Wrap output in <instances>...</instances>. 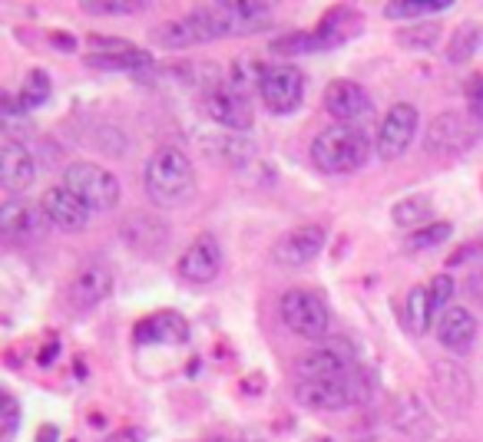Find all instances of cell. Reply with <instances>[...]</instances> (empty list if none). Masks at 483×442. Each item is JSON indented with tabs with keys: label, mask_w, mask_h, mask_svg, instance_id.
Returning <instances> with one entry per match:
<instances>
[{
	"label": "cell",
	"mask_w": 483,
	"mask_h": 442,
	"mask_svg": "<svg viewBox=\"0 0 483 442\" xmlns=\"http://www.w3.org/2000/svg\"><path fill=\"white\" fill-rule=\"evenodd\" d=\"M268 17H272V7L262 0H219V4H206L182 13L176 21L159 23L149 37L163 50H189V46L212 44L235 33H255L268 23Z\"/></svg>",
	"instance_id": "6da1fadb"
},
{
	"label": "cell",
	"mask_w": 483,
	"mask_h": 442,
	"mask_svg": "<svg viewBox=\"0 0 483 442\" xmlns=\"http://www.w3.org/2000/svg\"><path fill=\"white\" fill-rule=\"evenodd\" d=\"M196 165L176 146H163L149 155L143 165V188L146 198L156 208H182L196 198Z\"/></svg>",
	"instance_id": "7a4b0ae2"
},
{
	"label": "cell",
	"mask_w": 483,
	"mask_h": 442,
	"mask_svg": "<svg viewBox=\"0 0 483 442\" xmlns=\"http://www.w3.org/2000/svg\"><path fill=\"white\" fill-rule=\"evenodd\" d=\"M377 389V377L374 370H352L348 377L335 379H298L295 383V399L305 410H321V413H341L348 406L368 403L371 393Z\"/></svg>",
	"instance_id": "3957f363"
},
{
	"label": "cell",
	"mask_w": 483,
	"mask_h": 442,
	"mask_svg": "<svg viewBox=\"0 0 483 442\" xmlns=\"http://www.w3.org/2000/svg\"><path fill=\"white\" fill-rule=\"evenodd\" d=\"M368 159H371V136L361 126L335 122L311 139V163L328 175L358 172Z\"/></svg>",
	"instance_id": "277c9868"
},
{
	"label": "cell",
	"mask_w": 483,
	"mask_h": 442,
	"mask_svg": "<svg viewBox=\"0 0 483 442\" xmlns=\"http://www.w3.org/2000/svg\"><path fill=\"white\" fill-rule=\"evenodd\" d=\"M483 139V113L473 109H447L428 122L424 152L428 155H463Z\"/></svg>",
	"instance_id": "5b68a950"
},
{
	"label": "cell",
	"mask_w": 483,
	"mask_h": 442,
	"mask_svg": "<svg viewBox=\"0 0 483 442\" xmlns=\"http://www.w3.org/2000/svg\"><path fill=\"white\" fill-rule=\"evenodd\" d=\"M278 313H282V321H285L288 330L298 337H305V340H321L331 327L328 301L315 291H305V288H295V291L282 294Z\"/></svg>",
	"instance_id": "8992f818"
},
{
	"label": "cell",
	"mask_w": 483,
	"mask_h": 442,
	"mask_svg": "<svg viewBox=\"0 0 483 442\" xmlns=\"http://www.w3.org/2000/svg\"><path fill=\"white\" fill-rule=\"evenodd\" d=\"M64 185L77 192L93 212H113L120 205V179L97 163H70L64 172Z\"/></svg>",
	"instance_id": "52a82bcc"
},
{
	"label": "cell",
	"mask_w": 483,
	"mask_h": 442,
	"mask_svg": "<svg viewBox=\"0 0 483 442\" xmlns=\"http://www.w3.org/2000/svg\"><path fill=\"white\" fill-rule=\"evenodd\" d=\"M298 379H335L358 370V350L344 337H331L298 356Z\"/></svg>",
	"instance_id": "ba28073f"
},
{
	"label": "cell",
	"mask_w": 483,
	"mask_h": 442,
	"mask_svg": "<svg viewBox=\"0 0 483 442\" xmlns=\"http://www.w3.org/2000/svg\"><path fill=\"white\" fill-rule=\"evenodd\" d=\"M430 396L447 416H467L473 403V379L470 373L453 360H434L430 363Z\"/></svg>",
	"instance_id": "9c48e42d"
},
{
	"label": "cell",
	"mask_w": 483,
	"mask_h": 442,
	"mask_svg": "<svg viewBox=\"0 0 483 442\" xmlns=\"http://www.w3.org/2000/svg\"><path fill=\"white\" fill-rule=\"evenodd\" d=\"M265 109H272L275 116L298 113L305 103V73L295 63H272L265 66L262 87H258Z\"/></svg>",
	"instance_id": "30bf717a"
},
{
	"label": "cell",
	"mask_w": 483,
	"mask_h": 442,
	"mask_svg": "<svg viewBox=\"0 0 483 442\" xmlns=\"http://www.w3.org/2000/svg\"><path fill=\"white\" fill-rule=\"evenodd\" d=\"M50 231V218H47L40 202L30 198H7L0 205V235L11 245H30Z\"/></svg>",
	"instance_id": "8fae6325"
},
{
	"label": "cell",
	"mask_w": 483,
	"mask_h": 442,
	"mask_svg": "<svg viewBox=\"0 0 483 442\" xmlns=\"http://www.w3.org/2000/svg\"><path fill=\"white\" fill-rule=\"evenodd\" d=\"M113 294V264L106 258L83 261L66 288V301L73 311H93Z\"/></svg>",
	"instance_id": "7c38bea8"
},
{
	"label": "cell",
	"mask_w": 483,
	"mask_h": 442,
	"mask_svg": "<svg viewBox=\"0 0 483 442\" xmlns=\"http://www.w3.org/2000/svg\"><path fill=\"white\" fill-rule=\"evenodd\" d=\"M418 106L414 103H394L387 109V116L381 119V129H377V155L385 163H394L397 155H404L407 146L418 136Z\"/></svg>",
	"instance_id": "4fadbf2b"
},
{
	"label": "cell",
	"mask_w": 483,
	"mask_h": 442,
	"mask_svg": "<svg viewBox=\"0 0 483 442\" xmlns=\"http://www.w3.org/2000/svg\"><path fill=\"white\" fill-rule=\"evenodd\" d=\"M325 241H328L325 225H301L295 231H288L282 241H275L272 261L278 268H301L325 251Z\"/></svg>",
	"instance_id": "5bb4252c"
},
{
	"label": "cell",
	"mask_w": 483,
	"mask_h": 442,
	"mask_svg": "<svg viewBox=\"0 0 483 442\" xmlns=\"http://www.w3.org/2000/svg\"><path fill=\"white\" fill-rule=\"evenodd\" d=\"M222 245L216 235H199L186 251H182V258H179V274L189 280V284H212V280L219 278L222 271Z\"/></svg>",
	"instance_id": "9a60e30c"
},
{
	"label": "cell",
	"mask_w": 483,
	"mask_h": 442,
	"mask_svg": "<svg viewBox=\"0 0 483 442\" xmlns=\"http://www.w3.org/2000/svg\"><path fill=\"white\" fill-rule=\"evenodd\" d=\"M325 109H328L335 122H344V126H354L358 119H364L374 109L371 93L354 83V79H331L325 87Z\"/></svg>",
	"instance_id": "2e32d148"
},
{
	"label": "cell",
	"mask_w": 483,
	"mask_h": 442,
	"mask_svg": "<svg viewBox=\"0 0 483 442\" xmlns=\"http://www.w3.org/2000/svg\"><path fill=\"white\" fill-rule=\"evenodd\" d=\"M206 113H209L219 126H225V129H235V132L252 129V106H249V96L239 93L235 87H229V83H219V87H212L209 93H206Z\"/></svg>",
	"instance_id": "e0dca14e"
},
{
	"label": "cell",
	"mask_w": 483,
	"mask_h": 442,
	"mask_svg": "<svg viewBox=\"0 0 483 442\" xmlns=\"http://www.w3.org/2000/svg\"><path fill=\"white\" fill-rule=\"evenodd\" d=\"M50 225L64 228V231H83L93 218V208L80 198L77 192H70L66 185H56V188H47L44 198H40Z\"/></svg>",
	"instance_id": "ac0fdd59"
},
{
	"label": "cell",
	"mask_w": 483,
	"mask_h": 442,
	"mask_svg": "<svg viewBox=\"0 0 483 442\" xmlns=\"http://www.w3.org/2000/svg\"><path fill=\"white\" fill-rule=\"evenodd\" d=\"M37 182V159L23 142H7L0 146V185L21 198V192H27Z\"/></svg>",
	"instance_id": "d6986e66"
},
{
	"label": "cell",
	"mask_w": 483,
	"mask_h": 442,
	"mask_svg": "<svg viewBox=\"0 0 483 442\" xmlns=\"http://www.w3.org/2000/svg\"><path fill=\"white\" fill-rule=\"evenodd\" d=\"M120 235L132 251H140L146 258H156V254H163V251L169 248V225H165L163 218L143 215V212L126 218Z\"/></svg>",
	"instance_id": "ffe728a7"
},
{
	"label": "cell",
	"mask_w": 483,
	"mask_h": 442,
	"mask_svg": "<svg viewBox=\"0 0 483 442\" xmlns=\"http://www.w3.org/2000/svg\"><path fill=\"white\" fill-rule=\"evenodd\" d=\"M434 334H437L440 346L444 350H451V354H467L477 340V317H473L467 307L461 304H453L447 311L437 317V324H434Z\"/></svg>",
	"instance_id": "44dd1931"
},
{
	"label": "cell",
	"mask_w": 483,
	"mask_h": 442,
	"mask_svg": "<svg viewBox=\"0 0 483 442\" xmlns=\"http://www.w3.org/2000/svg\"><path fill=\"white\" fill-rule=\"evenodd\" d=\"M132 340L136 344H186L189 340V321L182 313L176 311H159V313H149L143 317L136 330H132Z\"/></svg>",
	"instance_id": "7402d4cb"
},
{
	"label": "cell",
	"mask_w": 483,
	"mask_h": 442,
	"mask_svg": "<svg viewBox=\"0 0 483 442\" xmlns=\"http://www.w3.org/2000/svg\"><path fill=\"white\" fill-rule=\"evenodd\" d=\"M358 30H361V13L352 11V7H335L321 17V23L315 27V37H318L321 50H335V46L348 44Z\"/></svg>",
	"instance_id": "603a6c76"
},
{
	"label": "cell",
	"mask_w": 483,
	"mask_h": 442,
	"mask_svg": "<svg viewBox=\"0 0 483 442\" xmlns=\"http://www.w3.org/2000/svg\"><path fill=\"white\" fill-rule=\"evenodd\" d=\"M83 63L93 66V70H106V73H140V70H149L153 66V56L146 54L143 46H130V50H120V54H87Z\"/></svg>",
	"instance_id": "cb8c5ba5"
},
{
	"label": "cell",
	"mask_w": 483,
	"mask_h": 442,
	"mask_svg": "<svg viewBox=\"0 0 483 442\" xmlns=\"http://www.w3.org/2000/svg\"><path fill=\"white\" fill-rule=\"evenodd\" d=\"M394 429H401L404 436H414V439H428L434 426H430L428 410L418 403V396H404L397 399L394 406Z\"/></svg>",
	"instance_id": "d4e9b609"
},
{
	"label": "cell",
	"mask_w": 483,
	"mask_h": 442,
	"mask_svg": "<svg viewBox=\"0 0 483 442\" xmlns=\"http://www.w3.org/2000/svg\"><path fill=\"white\" fill-rule=\"evenodd\" d=\"M483 46V27L477 21H463L457 30L451 33V44H447V63L461 66L470 56H477V50Z\"/></svg>",
	"instance_id": "484cf974"
},
{
	"label": "cell",
	"mask_w": 483,
	"mask_h": 442,
	"mask_svg": "<svg viewBox=\"0 0 483 442\" xmlns=\"http://www.w3.org/2000/svg\"><path fill=\"white\" fill-rule=\"evenodd\" d=\"M453 0H391L385 7L387 21H428L434 13L451 11Z\"/></svg>",
	"instance_id": "4316f807"
},
{
	"label": "cell",
	"mask_w": 483,
	"mask_h": 442,
	"mask_svg": "<svg viewBox=\"0 0 483 442\" xmlns=\"http://www.w3.org/2000/svg\"><path fill=\"white\" fill-rule=\"evenodd\" d=\"M434 215V202H430L428 195H407V198H401L394 208H391V218H394L397 228H424L430 225L428 218Z\"/></svg>",
	"instance_id": "83f0119b"
},
{
	"label": "cell",
	"mask_w": 483,
	"mask_h": 442,
	"mask_svg": "<svg viewBox=\"0 0 483 442\" xmlns=\"http://www.w3.org/2000/svg\"><path fill=\"white\" fill-rule=\"evenodd\" d=\"M407 324L414 334H428L430 327L437 324V311H434V301H430V288L418 284L414 291L407 294Z\"/></svg>",
	"instance_id": "f1b7e54d"
},
{
	"label": "cell",
	"mask_w": 483,
	"mask_h": 442,
	"mask_svg": "<svg viewBox=\"0 0 483 442\" xmlns=\"http://www.w3.org/2000/svg\"><path fill=\"white\" fill-rule=\"evenodd\" d=\"M453 235V225L451 221H430V225L418 228V231H411L404 241V251L407 254H418V251H430V248H440L444 241H451Z\"/></svg>",
	"instance_id": "f546056e"
},
{
	"label": "cell",
	"mask_w": 483,
	"mask_h": 442,
	"mask_svg": "<svg viewBox=\"0 0 483 442\" xmlns=\"http://www.w3.org/2000/svg\"><path fill=\"white\" fill-rule=\"evenodd\" d=\"M318 37L315 30H298L285 33V37H275L268 44V54L272 56H305V54H318Z\"/></svg>",
	"instance_id": "4dcf8cb0"
},
{
	"label": "cell",
	"mask_w": 483,
	"mask_h": 442,
	"mask_svg": "<svg viewBox=\"0 0 483 442\" xmlns=\"http://www.w3.org/2000/svg\"><path fill=\"white\" fill-rule=\"evenodd\" d=\"M50 93H54V83H50L47 70H30V73H27V79H23L21 96H17V103H21V113H30V109L44 106L47 99H50Z\"/></svg>",
	"instance_id": "1f68e13d"
},
{
	"label": "cell",
	"mask_w": 483,
	"mask_h": 442,
	"mask_svg": "<svg viewBox=\"0 0 483 442\" xmlns=\"http://www.w3.org/2000/svg\"><path fill=\"white\" fill-rule=\"evenodd\" d=\"M440 40V23L437 21H418L397 30V44L407 46V50H430V46Z\"/></svg>",
	"instance_id": "d6a6232c"
},
{
	"label": "cell",
	"mask_w": 483,
	"mask_h": 442,
	"mask_svg": "<svg viewBox=\"0 0 483 442\" xmlns=\"http://www.w3.org/2000/svg\"><path fill=\"white\" fill-rule=\"evenodd\" d=\"M80 7L93 17H130V13L146 11L149 4L146 0H83Z\"/></svg>",
	"instance_id": "836d02e7"
},
{
	"label": "cell",
	"mask_w": 483,
	"mask_h": 442,
	"mask_svg": "<svg viewBox=\"0 0 483 442\" xmlns=\"http://www.w3.org/2000/svg\"><path fill=\"white\" fill-rule=\"evenodd\" d=\"M262 76H265V66L258 63V60H239V63L232 66V79H229V87H235L239 93H245L249 96V89L252 87H262Z\"/></svg>",
	"instance_id": "e575fe53"
},
{
	"label": "cell",
	"mask_w": 483,
	"mask_h": 442,
	"mask_svg": "<svg viewBox=\"0 0 483 442\" xmlns=\"http://www.w3.org/2000/svg\"><path fill=\"white\" fill-rule=\"evenodd\" d=\"M0 426H4V442H11L21 429V403L7 389L0 393Z\"/></svg>",
	"instance_id": "d590c367"
},
{
	"label": "cell",
	"mask_w": 483,
	"mask_h": 442,
	"mask_svg": "<svg viewBox=\"0 0 483 442\" xmlns=\"http://www.w3.org/2000/svg\"><path fill=\"white\" fill-rule=\"evenodd\" d=\"M216 152L222 155V163L229 165H242L249 155H252V142H245L242 136H225V139L216 146Z\"/></svg>",
	"instance_id": "8d00e7d4"
},
{
	"label": "cell",
	"mask_w": 483,
	"mask_h": 442,
	"mask_svg": "<svg viewBox=\"0 0 483 442\" xmlns=\"http://www.w3.org/2000/svg\"><path fill=\"white\" fill-rule=\"evenodd\" d=\"M428 288H430V301H434V311H437V317L447 311V307H453V288H457V284H453L451 274H437Z\"/></svg>",
	"instance_id": "74e56055"
},
{
	"label": "cell",
	"mask_w": 483,
	"mask_h": 442,
	"mask_svg": "<svg viewBox=\"0 0 483 442\" xmlns=\"http://www.w3.org/2000/svg\"><path fill=\"white\" fill-rule=\"evenodd\" d=\"M99 136H103V139L97 142L99 149L106 152V155H123V152H126V136H123L120 129H116V126H99Z\"/></svg>",
	"instance_id": "f35d334b"
},
{
	"label": "cell",
	"mask_w": 483,
	"mask_h": 442,
	"mask_svg": "<svg viewBox=\"0 0 483 442\" xmlns=\"http://www.w3.org/2000/svg\"><path fill=\"white\" fill-rule=\"evenodd\" d=\"M130 46V40H120V37H89V54H120Z\"/></svg>",
	"instance_id": "ab89813d"
},
{
	"label": "cell",
	"mask_w": 483,
	"mask_h": 442,
	"mask_svg": "<svg viewBox=\"0 0 483 442\" xmlns=\"http://www.w3.org/2000/svg\"><path fill=\"white\" fill-rule=\"evenodd\" d=\"M463 291H467V297H470L473 304H480L483 307V264L480 268L473 264V271L463 278Z\"/></svg>",
	"instance_id": "60d3db41"
},
{
	"label": "cell",
	"mask_w": 483,
	"mask_h": 442,
	"mask_svg": "<svg viewBox=\"0 0 483 442\" xmlns=\"http://www.w3.org/2000/svg\"><path fill=\"white\" fill-rule=\"evenodd\" d=\"M467 103H470L473 113H483V73L467 79Z\"/></svg>",
	"instance_id": "b9f144b4"
},
{
	"label": "cell",
	"mask_w": 483,
	"mask_h": 442,
	"mask_svg": "<svg viewBox=\"0 0 483 442\" xmlns=\"http://www.w3.org/2000/svg\"><path fill=\"white\" fill-rule=\"evenodd\" d=\"M106 442H146V432L132 429V426H126V429H116L106 436Z\"/></svg>",
	"instance_id": "7bdbcfd3"
},
{
	"label": "cell",
	"mask_w": 483,
	"mask_h": 442,
	"mask_svg": "<svg viewBox=\"0 0 483 442\" xmlns=\"http://www.w3.org/2000/svg\"><path fill=\"white\" fill-rule=\"evenodd\" d=\"M56 356H60V344L54 340V344H44V350L37 354V363H40V367H50Z\"/></svg>",
	"instance_id": "ee69618b"
},
{
	"label": "cell",
	"mask_w": 483,
	"mask_h": 442,
	"mask_svg": "<svg viewBox=\"0 0 483 442\" xmlns=\"http://www.w3.org/2000/svg\"><path fill=\"white\" fill-rule=\"evenodd\" d=\"M37 442H60V426H54V422H44V426L37 429Z\"/></svg>",
	"instance_id": "f6af8a7d"
},
{
	"label": "cell",
	"mask_w": 483,
	"mask_h": 442,
	"mask_svg": "<svg viewBox=\"0 0 483 442\" xmlns=\"http://www.w3.org/2000/svg\"><path fill=\"white\" fill-rule=\"evenodd\" d=\"M239 442H265L262 439V436H258V432H255V429H245V432H242V439Z\"/></svg>",
	"instance_id": "bcb514c9"
},
{
	"label": "cell",
	"mask_w": 483,
	"mask_h": 442,
	"mask_svg": "<svg viewBox=\"0 0 483 442\" xmlns=\"http://www.w3.org/2000/svg\"><path fill=\"white\" fill-rule=\"evenodd\" d=\"M354 442H374L371 436H361V439H354Z\"/></svg>",
	"instance_id": "7dc6e473"
},
{
	"label": "cell",
	"mask_w": 483,
	"mask_h": 442,
	"mask_svg": "<svg viewBox=\"0 0 483 442\" xmlns=\"http://www.w3.org/2000/svg\"><path fill=\"white\" fill-rule=\"evenodd\" d=\"M209 442H229V439H225V436H216V439H209Z\"/></svg>",
	"instance_id": "c3c4849f"
},
{
	"label": "cell",
	"mask_w": 483,
	"mask_h": 442,
	"mask_svg": "<svg viewBox=\"0 0 483 442\" xmlns=\"http://www.w3.org/2000/svg\"><path fill=\"white\" fill-rule=\"evenodd\" d=\"M311 442H331V439H311Z\"/></svg>",
	"instance_id": "681fc988"
}]
</instances>
